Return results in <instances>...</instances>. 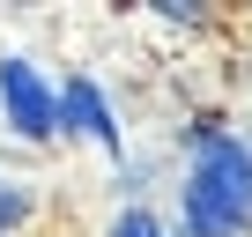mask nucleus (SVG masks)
<instances>
[{
	"label": "nucleus",
	"instance_id": "obj_1",
	"mask_svg": "<svg viewBox=\"0 0 252 237\" xmlns=\"http://www.w3.org/2000/svg\"><path fill=\"white\" fill-rule=\"evenodd\" d=\"M186 215L200 237H230L252 222V156L222 134L200 141V163H193V185H186Z\"/></svg>",
	"mask_w": 252,
	"mask_h": 237
},
{
	"label": "nucleus",
	"instance_id": "obj_2",
	"mask_svg": "<svg viewBox=\"0 0 252 237\" xmlns=\"http://www.w3.org/2000/svg\"><path fill=\"white\" fill-rule=\"evenodd\" d=\"M0 96H8V118H15V126L37 141V134H52L60 126V104L45 96V82L23 67V59H8V67H0Z\"/></svg>",
	"mask_w": 252,
	"mask_h": 237
},
{
	"label": "nucleus",
	"instance_id": "obj_3",
	"mask_svg": "<svg viewBox=\"0 0 252 237\" xmlns=\"http://www.w3.org/2000/svg\"><path fill=\"white\" fill-rule=\"evenodd\" d=\"M67 118H74V126L82 134H96L104 148H119V126H111V111H104V96L89 89V82H67V104H60Z\"/></svg>",
	"mask_w": 252,
	"mask_h": 237
},
{
	"label": "nucleus",
	"instance_id": "obj_4",
	"mask_svg": "<svg viewBox=\"0 0 252 237\" xmlns=\"http://www.w3.org/2000/svg\"><path fill=\"white\" fill-rule=\"evenodd\" d=\"M111 237H163V222H156L149 207H126V215L111 222Z\"/></svg>",
	"mask_w": 252,
	"mask_h": 237
},
{
	"label": "nucleus",
	"instance_id": "obj_5",
	"mask_svg": "<svg viewBox=\"0 0 252 237\" xmlns=\"http://www.w3.org/2000/svg\"><path fill=\"white\" fill-rule=\"evenodd\" d=\"M23 207H30V200H23L15 185H0V230H8V222H23Z\"/></svg>",
	"mask_w": 252,
	"mask_h": 237
}]
</instances>
